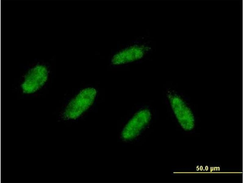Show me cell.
Returning a JSON list of instances; mask_svg holds the SVG:
<instances>
[{"mask_svg": "<svg viewBox=\"0 0 244 183\" xmlns=\"http://www.w3.org/2000/svg\"><path fill=\"white\" fill-rule=\"evenodd\" d=\"M96 94L93 88L81 90L68 104L64 113L65 117L71 119L78 117L92 105Z\"/></svg>", "mask_w": 244, "mask_h": 183, "instance_id": "1", "label": "cell"}, {"mask_svg": "<svg viewBox=\"0 0 244 183\" xmlns=\"http://www.w3.org/2000/svg\"><path fill=\"white\" fill-rule=\"evenodd\" d=\"M168 97L174 112L181 127L186 131L192 129L195 120L190 109L177 95L170 94Z\"/></svg>", "mask_w": 244, "mask_h": 183, "instance_id": "2", "label": "cell"}, {"mask_svg": "<svg viewBox=\"0 0 244 183\" xmlns=\"http://www.w3.org/2000/svg\"><path fill=\"white\" fill-rule=\"evenodd\" d=\"M47 78L46 67L41 65L36 66L29 71L25 77L22 84L23 92L27 93L35 92L44 84Z\"/></svg>", "mask_w": 244, "mask_h": 183, "instance_id": "3", "label": "cell"}, {"mask_svg": "<svg viewBox=\"0 0 244 183\" xmlns=\"http://www.w3.org/2000/svg\"><path fill=\"white\" fill-rule=\"evenodd\" d=\"M151 118L150 111L146 109L137 113L130 120L123 130L122 137L126 140L133 139L140 132L149 122Z\"/></svg>", "mask_w": 244, "mask_h": 183, "instance_id": "4", "label": "cell"}, {"mask_svg": "<svg viewBox=\"0 0 244 183\" xmlns=\"http://www.w3.org/2000/svg\"><path fill=\"white\" fill-rule=\"evenodd\" d=\"M129 52V49L124 50L115 55L112 59L114 64H122L138 59L143 55L142 52Z\"/></svg>", "mask_w": 244, "mask_h": 183, "instance_id": "5", "label": "cell"}]
</instances>
